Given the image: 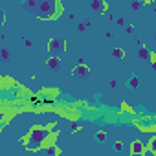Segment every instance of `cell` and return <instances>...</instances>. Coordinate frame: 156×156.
Instances as JSON below:
<instances>
[{"instance_id": "obj_1", "label": "cell", "mask_w": 156, "mask_h": 156, "mask_svg": "<svg viewBox=\"0 0 156 156\" xmlns=\"http://www.w3.org/2000/svg\"><path fill=\"white\" fill-rule=\"evenodd\" d=\"M59 13H61V4L57 0H41L35 9V15L42 20L55 19V17H59Z\"/></svg>"}, {"instance_id": "obj_2", "label": "cell", "mask_w": 156, "mask_h": 156, "mask_svg": "<svg viewBox=\"0 0 156 156\" xmlns=\"http://www.w3.org/2000/svg\"><path fill=\"white\" fill-rule=\"evenodd\" d=\"M50 138V130L48 129H44V127H35L31 132H30V136L26 138V149H30V151H41L42 147V143H44V140H48Z\"/></svg>"}, {"instance_id": "obj_3", "label": "cell", "mask_w": 156, "mask_h": 156, "mask_svg": "<svg viewBox=\"0 0 156 156\" xmlns=\"http://www.w3.org/2000/svg\"><path fill=\"white\" fill-rule=\"evenodd\" d=\"M48 50H50V53H51V57H61L62 53H64V50H66V42H64V39H50V44H48Z\"/></svg>"}, {"instance_id": "obj_4", "label": "cell", "mask_w": 156, "mask_h": 156, "mask_svg": "<svg viewBox=\"0 0 156 156\" xmlns=\"http://www.w3.org/2000/svg\"><path fill=\"white\" fill-rule=\"evenodd\" d=\"M72 75L77 77V79H87V77L90 75V68L85 66V64H79V66H75V68L72 70Z\"/></svg>"}, {"instance_id": "obj_5", "label": "cell", "mask_w": 156, "mask_h": 156, "mask_svg": "<svg viewBox=\"0 0 156 156\" xmlns=\"http://www.w3.org/2000/svg\"><path fill=\"white\" fill-rule=\"evenodd\" d=\"M96 15H103L105 11H107V2H103V0H92V2H90V6H88Z\"/></svg>"}, {"instance_id": "obj_6", "label": "cell", "mask_w": 156, "mask_h": 156, "mask_svg": "<svg viewBox=\"0 0 156 156\" xmlns=\"http://www.w3.org/2000/svg\"><path fill=\"white\" fill-rule=\"evenodd\" d=\"M143 152H145L143 143H141L140 140H134V141L130 143V154H143Z\"/></svg>"}, {"instance_id": "obj_7", "label": "cell", "mask_w": 156, "mask_h": 156, "mask_svg": "<svg viewBox=\"0 0 156 156\" xmlns=\"http://www.w3.org/2000/svg\"><path fill=\"white\" fill-rule=\"evenodd\" d=\"M39 154H41V156H57L59 151H57L55 145H48V147H42V149L39 151Z\"/></svg>"}, {"instance_id": "obj_8", "label": "cell", "mask_w": 156, "mask_h": 156, "mask_svg": "<svg viewBox=\"0 0 156 156\" xmlns=\"http://www.w3.org/2000/svg\"><path fill=\"white\" fill-rule=\"evenodd\" d=\"M46 66H48L50 70H57V68L61 66V59H59V57H50L48 62H46Z\"/></svg>"}, {"instance_id": "obj_9", "label": "cell", "mask_w": 156, "mask_h": 156, "mask_svg": "<svg viewBox=\"0 0 156 156\" xmlns=\"http://www.w3.org/2000/svg\"><path fill=\"white\" fill-rule=\"evenodd\" d=\"M140 57H141V59H147V61H151V59H152V53H151L147 48H141V50H140Z\"/></svg>"}, {"instance_id": "obj_10", "label": "cell", "mask_w": 156, "mask_h": 156, "mask_svg": "<svg viewBox=\"0 0 156 156\" xmlns=\"http://www.w3.org/2000/svg\"><path fill=\"white\" fill-rule=\"evenodd\" d=\"M37 4H39V2H33V0H26V2H24V8L35 11V9H37Z\"/></svg>"}, {"instance_id": "obj_11", "label": "cell", "mask_w": 156, "mask_h": 156, "mask_svg": "<svg viewBox=\"0 0 156 156\" xmlns=\"http://www.w3.org/2000/svg\"><path fill=\"white\" fill-rule=\"evenodd\" d=\"M112 55H114L116 59H123V57H125V51H123L121 48H116V50L112 51Z\"/></svg>"}, {"instance_id": "obj_12", "label": "cell", "mask_w": 156, "mask_h": 156, "mask_svg": "<svg viewBox=\"0 0 156 156\" xmlns=\"http://www.w3.org/2000/svg\"><path fill=\"white\" fill-rule=\"evenodd\" d=\"M0 55H2V62H9V61H11V59H9V51H8L6 48L0 51Z\"/></svg>"}, {"instance_id": "obj_13", "label": "cell", "mask_w": 156, "mask_h": 156, "mask_svg": "<svg viewBox=\"0 0 156 156\" xmlns=\"http://www.w3.org/2000/svg\"><path fill=\"white\" fill-rule=\"evenodd\" d=\"M149 149H151V151H152V152L156 154V136H154V138H152V140L149 141Z\"/></svg>"}, {"instance_id": "obj_14", "label": "cell", "mask_w": 156, "mask_h": 156, "mask_svg": "<svg viewBox=\"0 0 156 156\" xmlns=\"http://www.w3.org/2000/svg\"><path fill=\"white\" fill-rule=\"evenodd\" d=\"M143 6V2H132V9H140Z\"/></svg>"}, {"instance_id": "obj_15", "label": "cell", "mask_w": 156, "mask_h": 156, "mask_svg": "<svg viewBox=\"0 0 156 156\" xmlns=\"http://www.w3.org/2000/svg\"><path fill=\"white\" fill-rule=\"evenodd\" d=\"M105 138H107V134H105L103 130H99V132H98V140H101V141H103Z\"/></svg>"}, {"instance_id": "obj_16", "label": "cell", "mask_w": 156, "mask_h": 156, "mask_svg": "<svg viewBox=\"0 0 156 156\" xmlns=\"http://www.w3.org/2000/svg\"><path fill=\"white\" fill-rule=\"evenodd\" d=\"M130 87L136 88V87H138V79H130Z\"/></svg>"}]
</instances>
